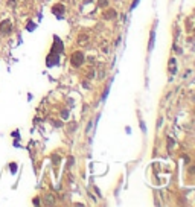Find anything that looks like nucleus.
I'll list each match as a JSON object with an SVG mask.
<instances>
[{
	"mask_svg": "<svg viewBox=\"0 0 195 207\" xmlns=\"http://www.w3.org/2000/svg\"><path fill=\"white\" fill-rule=\"evenodd\" d=\"M11 30H12L11 21H9V20H3V21L0 23V34H2V35H8V34H11Z\"/></svg>",
	"mask_w": 195,
	"mask_h": 207,
	"instance_id": "nucleus-1",
	"label": "nucleus"
},
{
	"mask_svg": "<svg viewBox=\"0 0 195 207\" xmlns=\"http://www.w3.org/2000/svg\"><path fill=\"white\" fill-rule=\"evenodd\" d=\"M82 61H84L82 52H75V53L72 55V64H73L75 67H79V66L82 64Z\"/></svg>",
	"mask_w": 195,
	"mask_h": 207,
	"instance_id": "nucleus-2",
	"label": "nucleus"
},
{
	"mask_svg": "<svg viewBox=\"0 0 195 207\" xmlns=\"http://www.w3.org/2000/svg\"><path fill=\"white\" fill-rule=\"evenodd\" d=\"M52 12L56 14V15H61V14L64 12V6H63V5H56V6L52 8Z\"/></svg>",
	"mask_w": 195,
	"mask_h": 207,
	"instance_id": "nucleus-3",
	"label": "nucleus"
},
{
	"mask_svg": "<svg viewBox=\"0 0 195 207\" xmlns=\"http://www.w3.org/2000/svg\"><path fill=\"white\" fill-rule=\"evenodd\" d=\"M153 46H154V30L151 32V41H149V49H153Z\"/></svg>",
	"mask_w": 195,
	"mask_h": 207,
	"instance_id": "nucleus-4",
	"label": "nucleus"
},
{
	"mask_svg": "<svg viewBox=\"0 0 195 207\" xmlns=\"http://www.w3.org/2000/svg\"><path fill=\"white\" fill-rule=\"evenodd\" d=\"M9 168H11V172H12V174H15V171H17V165H15V163H11V166H9Z\"/></svg>",
	"mask_w": 195,
	"mask_h": 207,
	"instance_id": "nucleus-5",
	"label": "nucleus"
},
{
	"mask_svg": "<svg viewBox=\"0 0 195 207\" xmlns=\"http://www.w3.org/2000/svg\"><path fill=\"white\" fill-rule=\"evenodd\" d=\"M8 6H9V8H14V6H15V2H14V0H9V2H8Z\"/></svg>",
	"mask_w": 195,
	"mask_h": 207,
	"instance_id": "nucleus-6",
	"label": "nucleus"
},
{
	"mask_svg": "<svg viewBox=\"0 0 195 207\" xmlns=\"http://www.w3.org/2000/svg\"><path fill=\"white\" fill-rule=\"evenodd\" d=\"M34 204H35V206H38V204H40V201H38V198H35V200H34Z\"/></svg>",
	"mask_w": 195,
	"mask_h": 207,
	"instance_id": "nucleus-7",
	"label": "nucleus"
}]
</instances>
